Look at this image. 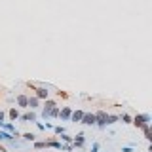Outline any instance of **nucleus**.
<instances>
[{
    "mask_svg": "<svg viewBox=\"0 0 152 152\" xmlns=\"http://www.w3.org/2000/svg\"><path fill=\"white\" fill-rule=\"evenodd\" d=\"M84 143H86V135L84 133H78L76 137H72V146L74 148H82Z\"/></svg>",
    "mask_w": 152,
    "mask_h": 152,
    "instance_id": "7ed1b4c3",
    "label": "nucleus"
},
{
    "mask_svg": "<svg viewBox=\"0 0 152 152\" xmlns=\"http://www.w3.org/2000/svg\"><path fill=\"white\" fill-rule=\"evenodd\" d=\"M118 120H122V124H131V116H129V114H122V116H118Z\"/></svg>",
    "mask_w": 152,
    "mask_h": 152,
    "instance_id": "6ab92c4d",
    "label": "nucleus"
},
{
    "mask_svg": "<svg viewBox=\"0 0 152 152\" xmlns=\"http://www.w3.org/2000/svg\"><path fill=\"white\" fill-rule=\"evenodd\" d=\"M8 116H10V120H11V122H15V120H17L21 114H19V110H17V109H10V112H8Z\"/></svg>",
    "mask_w": 152,
    "mask_h": 152,
    "instance_id": "ddd939ff",
    "label": "nucleus"
},
{
    "mask_svg": "<svg viewBox=\"0 0 152 152\" xmlns=\"http://www.w3.org/2000/svg\"><path fill=\"white\" fill-rule=\"evenodd\" d=\"M0 141H15V135L10 133V131L0 129Z\"/></svg>",
    "mask_w": 152,
    "mask_h": 152,
    "instance_id": "0eeeda50",
    "label": "nucleus"
},
{
    "mask_svg": "<svg viewBox=\"0 0 152 152\" xmlns=\"http://www.w3.org/2000/svg\"><path fill=\"white\" fill-rule=\"evenodd\" d=\"M59 137H61V143H63V145H72V137H70V135L61 133Z\"/></svg>",
    "mask_w": 152,
    "mask_h": 152,
    "instance_id": "4468645a",
    "label": "nucleus"
},
{
    "mask_svg": "<svg viewBox=\"0 0 152 152\" xmlns=\"http://www.w3.org/2000/svg\"><path fill=\"white\" fill-rule=\"evenodd\" d=\"M118 122V116H114V114H109L107 116V126H112V124Z\"/></svg>",
    "mask_w": 152,
    "mask_h": 152,
    "instance_id": "2eb2a0df",
    "label": "nucleus"
},
{
    "mask_svg": "<svg viewBox=\"0 0 152 152\" xmlns=\"http://www.w3.org/2000/svg\"><path fill=\"white\" fill-rule=\"evenodd\" d=\"M82 116H84L82 110H74V112L70 114V120H72V122H80V120H82Z\"/></svg>",
    "mask_w": 152,
    "mask_h": 152,
    "instance_id": "f8f14e48",
    "label": "nucleus"
},
{
    "mask_svg": "<svg viewBox=\"0 0 152 152\" xmlns=\"http://www.w3.org/2000/svg\"><path fill=\"white\" fill-rule=\"evenodd\" d=\"M51 107H55V103H53V101H46V105H44V110H42V118H44V120L50 118V110H51Z\"/></svg>",
    "mask_w": 152,
    "mask_h": 152,
    "instance_id": "423d86ee",
    "label": "nucleus"
},
{
    "mask_svg": "<svg viewBox=\"0 0 152 152\" xmlns=\"http://www.w3.org/2000/svg\"><path fill=\"white\" fill-rule=\"evenodd\" d=\"M17 105L21 109H29V97L27 95H17Z\"/></svg>",
    "mask_w": 152,
    "mask_h": 152,
    "instance_id": "6e6552de",
    "label": "nucleus"
},
{
    "mask_svg": "<svg viewBox=\"0 0 152 152\" xmlns=\"http://www.w3.org/2000/svg\"><path fill=\"white\" fill-rule=\"evenodd\" d=\"M23 139H25V141H29V143H34L36 135H34V133H23Z\"/></svg>",
    "mask_w": 152,
    "mask_h": 152,
    "instance_id": "f3484780",
    "label": "nucleus"
},
{
    "mask_svg": "<svg viewBox=\"0 0 152 152\" xmlns=\"http://www.w3.org/2000/svg\"><path fill=\"white\" fill-rule=\"evenodd\" d=\"M38 105H40V99L38 97H29V109L31 110L38 109Z\"/></svg>",
    "mask_w": 152,
    "mask_h": 152,
    "instance_id": "9b49d317",
    "label": "nucleus"
},
{
    "mask_svg": "<svg viewBox=\"0 0 152 152\" xmlns=\"http://www.w3.org/2000/svg\"><path fill=\"white\" fill-rule=\"evenodd\" d=\"M48 89L46 87H36V95H34V97H38V99H48Z\"/></svg>",
    "mask_w": 152,
    "mask_h": 152,
    "instance_id": "1a4fd4ad",
    "label": "nucleus"
},
{
    "mask_svg": "<svg viewBox=\"0 0 152 152\" xmlns=\"http://www.w3.org/2000/svg\"><path fill=\"white\" fill-rule=\"evenodd\" d=\"M150 114H137L135 118H131V124H135L137 127H146V126H150Z\"/></svg>",
    "mask_w": 152,
    "mask_h": 152,
    "instance_id": "f257e3e1",
    "label": "nucleus"
},
{
    "mask_svg": "<svg viewBox=\"0 0 152 152\" xmlns=\"http://www.w3.org/2000/svg\"><path fill=\"white\" fill-rule=\"evenodd\" d=\"M2 150H4V148H2V146H0V152H2Z\"/></svg>",
    "mask_w": 152,
    "mask_h": 152,
    "instance_id": "393cba45",
    "label": "nucleus"
},
{
    "mask_svg": "<svg viewBox=\"0 0 152 152\" xmlns=\"http://www.w3.org/2000/svg\"><path fill=\"white\" fill-rule=\"evenodd\" d=\"M59 116V107L55 105V107H51V110H50V118H57Z\"/></svg>",
    "mask_w": 152,
    "mask_h": 152,
    "instance_id": "dca6fc26",
    "label": "nucleus"
},
{
    "mask_svg": "<svg viewBox=\"0 0 152 152\" xmlns=\"http://www.w3.org/2000/svg\"><path fill=\"white\" fill-rule=\"evenodd\" d=\"M80 124H86V126H95V114H86V112H84L82 120H80Z\"/></svg>",
    "mask_w": 152,
    "mask_h": 152,
    "instance_id": "20e7f679",
    "label": "nucleus"
},
{
    "mask_svg": "<svg viewBox=\"0 0 152 152\" xmlns=\"http://www.w3.org/2000/svg\"><path fill=\"white\" fill-rule=\"evenodd\" d=\"M107 112H103V110H99V112H95V126L97 127H107Z\"/></svg>",
    "mask_w": 152,
    "mask_h": 152,
    "instance_id": "f03ea898",
    "label": "nucleus"
},
{
    "mask_svg": "<svg viewBox=\"0 0 152 152\" xmlns=\"http://www.w3.org/2000/svg\"><path fill=\"white\" fill-rule=\"evenodd\" d=\"M143 131H145V139H146V141H152V133H150V126H146V127H143Z\"/></svg>",
    "mask_w": 152,
    "mask_h": 152,
    "instance_id": "aec40b11",
    "label": "nucleus"
},
{
    "mask_svg": "<svg viewBox=\"0 0 152 152\" xmlns=\"http://www.w3.org/2000/svg\"><path fill=\"white\" fill-rule=\"evenodd\" d=\"M36 126H38V129H40V131H46V124H42V122H36Z\"/></svg>",
    "mask_w": 152,
    "mask_h": 152,
    "instance_id": "5701e85b",
    "label": "nucleus"
},
{
    "mask_svg": "<svg viewBox=\"0 0 152 152\" xmlns=\"http://www.w3.org/2000/svg\"><path fill=\"white\" fill-rule=\"evenodd\" d=\"M46 148V141H34V150H42Z\"/></svg>",
    "mask_w": 152,
    "mask_h": 152,
    "instance_id": "a211bd4d",
    "label": "nucleus"
},
{
    "mask_svg": "<svg viewBox=\"0 0 152 152\" xmlns=\"http://www.w3.org/2000/svg\"><path fill=\"white\" fill-rule=\"evenodd\" d=\"M70 114H72V110H70V107H65V109L59 112V116H61L63 120H70Z\"/></svg>",
    "mask_w": 152,
    "mask_h": 152,
    "instance_id": "9d476101",
    "label": "nucleus"
},
{
    "mask_svg": "<svg viewBox=\"0 0 152 152\" xmlns=\"http://www.w3.org/2000/svg\"><path fill=\"white\" fill-rule=\"evenodd\" d=\"M53 131H55V135H61V133H65V127L63 126H53Z\"/></svg>",
    "mask_w": 152,
    "mask_h": 152,
    "instance_id": "412c9836",
    "label": "nucleus"
},
{
    "mask_svg": "<svg viewBox=\"0 0 152 152\" xmlns=\"http://www.w3.org/2000/svg\"><path fill=\"white\" fill-rule=\"evenodd\" d=\"M122 152H133V145H127V146H124Z\"/></svg>",
    "mask_w": 152,
    "mask_h": 152,
    "instance_id": "4be33fe9",
    "label": "nucleus"
},
{
    "mask_svg": "<svg viewBox=\"0 0 152 152\" xmlns=\"http://www.w3.org/2000/svg\"><path fill=\"white\" fill-rule=\"evenodd\" d=\"M19 120H21V122H36V112H33V110H31V112H25V114L19 116Z\"/></svg>",
    "mask_w": 152,
    "mask_h": 152,
    "instance_id": "39448f33",
    "label": "nucleus"
},
{
    "mask_svg": "<svg viewBox=\"0 0 152 152\" xmlns=\"http://www.w3.org/2000/svg\"><path fill=\"white\" fill-rule=\"evenodd\" d=\"M89 152H99V143H93V146H91Z\"/></svg>",
    "mask_w": 152,
    "mask_h": 152,
    "instance_id": "b1692460",
    "label": "nucleus"
}]
</instances>
